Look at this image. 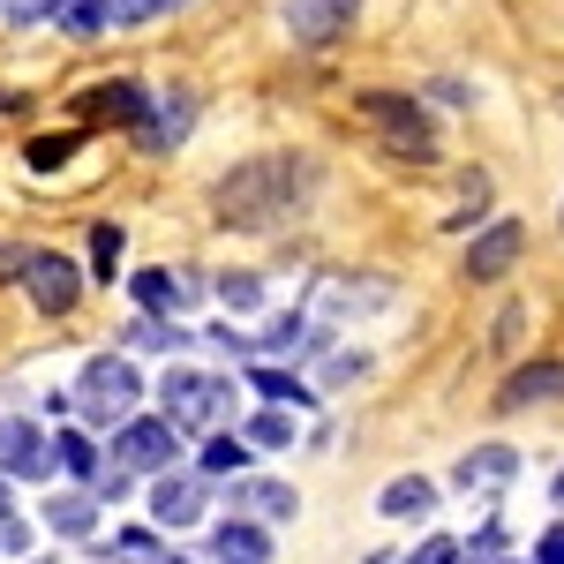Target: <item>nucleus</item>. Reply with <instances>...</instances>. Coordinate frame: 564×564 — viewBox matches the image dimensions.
Listing matches in <instances>:
<instances>
[{"instance_id": "412c9836", "label": "nucleus", "mask_w": 564, "mask_h": 564, "mask_svg": "<svg viewBox=\"0 0 564 564\" xmlns=\"http://www.w3.org/2000/svg\"><path fill=\"white\" fill-rule=\"evenodd\" d=\"M121 249H129L121 226H98V234H90V271H98L106 286H113V271H121Z\"/></svg>"}, {"instance_id": "f03ea898", "label": "nucleus", "mask_w": 564, "mask_h": 564, "mask_svg": "<svg viewBox=\"0 0 564 564\" xmlns=\"http://www.w3.org/2000/svg\"><path fill=\"white\" fill-rule=\"evenodd\" d=\"M159 422L174 436H218V422L234 414V384L226 377H204V369H166V384H159Z\"/></svg>"}, {"instance_id": "0eeeda50", "label": "nucleus", "mask_w": 564, "mask_h": 564, "mask_svg": "<svg viewBox=\"0 0 564 564\" xmlns=\"http://www.w3.org/2000/svg\"><path fill=\"white\" fill-rule=\"evenodd\" d=\"M0 475L45 481V475H53V436H45L39 422H15V414H0Z\"/></svg>"}, {"instance_id": "423d86ee", "label": "nucleus", "mask_w": 564, "mask_h": 564, "mask_svg": "<svg viewBox=\"0 0 564 564\" xmlns=\"http://www.w3.org/2000/svg\"><path fill=\"white\" fill-rule=\"evenodd\" d=\"M23 286H31V302L45 308V316H68V308L84 302V271L61 257V249H23V271H15Z\"/></svg>"}, {"instance_id": "6e6552de", "label": "nucleus", "mask_w": 564, "mask_h": 564, "mask_svg": "<svg viewBox=\"0 0 564 564\" xmlns=\"http://www.w3.org/2000/svg\"><path fill=\"white\" fill-rule=\"evenodd\" d=\"M354 15H361V0H286V31H294V45H332V39H347Z\"/></svg>"}, {"instance_id": "aec40b11", "label": "nucleus", "mask_w": 564, "mask_h": 564, "mask_svg": "<svg viewBox=\"0 0 564 564\" xmlns=\"http://www.w3.org/2000/svg\"><path fill=\"white\" fill-rule=\"evenodd\" d=\"M53 467H68L76 481H98V444L76 436V430H61V436H53Z\"/></svg>"}, {"instance_id": "c85d7f7f", "label": "nucleus", "mask_w": 564, "mask_h": 564, "mask_svg": "<svg viewBox=\"0 0 564 564\" xmlns=\"http://www.w3.org/2000/svg\"><path fill=\"white\" fill-rule=\"evenodd\" d=\"M31 534H23V520H15V497L0 489V550H23Z\"/></svg>"}, {"instance_id": "a878e982", "label": "nucleus", "mask_w": 564, "mask_h": 564, "mask_svg": "<svg viewBox=\"0 0 564 564\" xmlns=\"http://www.w3.org/2000/svg\"><path fill=\"white\" fill-rule=\"evenodd\" d=\"M406 564H467V550H459L452 534H430V542H422V550H414Z\"/></svg>"}, {"instance_id": "2eb2a0df", "label": "nucleus", "mask_w": 564, "mask_h": 564, "mask_svg": "<svg viewBox=\"0 0 564 564\" xmlns=\"http://www.w3.org/2000/svg\"><path fill=\"white\" fill-rule=\"evenodd\" d=\"M129 294L151 316H166V308H188V294H196V279H181V271H135L129 279Z\"/></svg>"}, {"instance_id": "f3484780", "label": "nucleus", "mask_w": 564, "mask_h": 564, "mask_svg": "<svg viewBox=\"0 0 564 564\" xmlns=\"http://www.w3.org/2000/svg\"><path fill=\"white\" fill-rule=\"evenodd\" d=\"M377 512H384V520H422V512H436V481H422V475H399V481H384Z\"/></svg>"}, {"instance_id": "9d476101", "label": "nucleus", "mask_w": 564, "mask_h": 564, "mask_svg": "<svg viewBox=\"0 0 564 564\" xmlns=\"http://www.w3.org/2000/svg\"><path fill=\"white\" fill-rule=\"evenodd\" d=\"M204 505H212L204 475H159V489H151V520L159 527H196Z\"/></svg>"}, {"instance_id": "dca6fc26", "label": "nucleus", "mask_w": 564, "mask_h": 564, "mask_svg": "<svg viewBox=\"0 0 564 564\" xmlns=\"http://www.w3.org/2000/svg\"><path fill=\"white\" fill-rule=\"evenodd\" d=\"M534 399H564V361H527L505 384V406H534Z\"/></svg>"}, {"instance_id": "f257e3e1", "label": "nucleus", "mask_w": 564, "mask_h": 564, "mask_svg": "<svg viewBox=\"0 0 564 564\" xmlns=\"http://www.w3.org/2000/svg\"><path fill=\"white\" fill-rule=\"evenodd\" d=\"M316 196V159L308 151H263L241 159L234 174H218L212 204L226 226H279V218H302Z\"/></svg>"}, {"instance_id": "bb28decb", "label": "nucleus", "mask_w": 564, "mask_h": 564, "mask_svg": "<svg viewBox=\"0 0 564 564\" xmlns=\"http://www.w3.org/2000/svg\"><path fill=\"white\" fill-rule=\"evenodd\" d=\"M68 151H76V135H39V143H31V166H61V159H68Z\"/></svg>"}, {"instance_id": "c756f323", "label": "nucleus", "mask_w": 564, "mask_h": 564, "mask_svg": "<svg viewBox=\"0 0 564 564\" xmlns=\"http://www.w3.org/2000/svg\"><path fill=\"white\" fill-rule=\"evenodd\" d=\"M534 564H564V527H550V534L534 542Z\"/></svg>"}, {"instance_id": "6ab92c4d", "label": "nucleus", "mask_w": 564, "mask_h": 564, "mask_svg": "<svg viewBox=\"0 0 564 564\" xmlns=\"http://www.w3.org/2000/svg\"><path fill=\"white\" fill-rule=\"evenodd\" d=\"M45 8H53V23H61V31H76V39H98V31L113 23V15H106V0H45Z\"/></svg>"}, {"instance_id": "9b49d317", "label": "nucleus", "mask_w": 564, "mask_h": 564, "mask_svg": "<svg viewBox=\"0 0 564 564\" xmlns=\"http://www.w3.org/2000/svg\"><path fill=\"white\" fill-rule=\"evenodd\" d=\"M234 512H249V520H294V489L271 475H234Z\"/></svg>"}, {"instance_id": "ddd939ff", "label": "nucleus", "mask_w": 564, "mask_h": 564, "mask_svg": "<svg viewBox=\"0 0 564 564\" xmlns=\"http://www.w3.org/2000/svg\"><path fill=\"white\" fill-rule=\"evenodd\" d=\"M520 475V452L512 444H481L459 459V489H505V481Z\"/></svg>"}, {"instance_id": "f8f14e48", "label": "nucleus", "mask_w": 564, "mask_h": 564, "mask_svg": "<svg viewBox=\"0 0 564 564\" xmlns=\"http://www.w3.org/2000/svg\"><path fill=\"white\" fill-rule=\"evenodd\" d=\"M84 106H90V113H106V121H121V129H135V135L151 129V98H143V84H98Z\"/></svg>"}, {"instance_id": "20e7f679", "label": "nucleus", "mask_w": 564, "mask_h": 564, "mask_svg": "<svg viewBox=\"0 0 564 564\" xmlns=\"http://www.w3.org/2000/svg\"><path fill=\"white\" fill-rule=\"evenodd\" d=\"M354 106H361V121L384 129V143L399 159H436V129H430V113H422L414 98H399V90H361Z\"/></svg>"}, {"instance_id": "7c9ffc66", "label": "nucleus", "mask_w": 564, "mask_h": 564, "mask_svg": "<svg viewBox=\"0 0 564 564\" xmlns=\"http://www.w3.org/2000/svg\"><path fill=\"white\" fill-rule=\"evenodd\" d=\"M166 8H181V0H151V15H166Z\"/></svg>"}, {"instance_id": "393cba45", "label": "nucleus", "mask_w": 564, "mask_h": 564, "mask_svg": "<svg viewBox=\"0 0 564 564\" xmlns=\"http://www.w3.org/2000/svg\"><path fill=\"white\" fill-rule=\"evenodd\" d=\"M249 444H294V414H279V406L257 414V422H249Z\"/></svg>"}, {"instance_id": "5701e85b", "label": "nucleus", "mask_w": 564, "mask_h": 564, "mask_svg": "<svg viewBox=\"0 0 564 564\" xmlns=\"http://www.w3.org/2000/svg\"><path fill=\"white\" fill-rule=\"evenodd\" d=\"M257 391L271 399V406H308V391L286 377V369H257Z\"/></svg>"}, {"instance_id": "2f4dec72", "label": "nucleus", "mask_w": 564, "mask_h": 564, "mask_svg": "<svg viewBox=\"0 0 564 564\" xmlns=\"http://www.w3.org/2000/svg\"><path fill=\"white\" fill-rule=\"evenodd\" d=\"M550 497H557V505H564V475H557V489H550Z\"/></svg>"}, {"instance_id": "39448f33", "label": "nucleus", "mask_w": 564, "mask_h": 564, "mask_svg": "<svg viewBox=\"0 0 564 564\" xmlns=\"http://www.w3.org/2000/svg\"><path fill=\"white\" fill-rule=\"evenodd\" d=\"M174 459H181V436L159 422V414H129L121 430H113V459L106 467H121V475H174Z\"/></svg>"}, {"instance_id": "cd10ccee", "label": "nucleus", "mask_w": 564, "mask_h": 564, "mask_svg": "<svg viewBox=\"0 0 564 564\" xmlns=\"http://www.w3.org/2000/svg\"><path fill=\"white\" fill-rule=\"evenodd\" d=\"M129 339H135V347H181V332H174V324H159V316H143Z\"/></svg>"}, {"instance_id": "4468645a", "label": "nucleus", "mask_w": 564, "mask_h": 564, "mask_svg": "<svg viewBox=\"0 0 564 564\" xmlns=\"http://www.w3.org/2000/svg\"><path fill=\"white\" fill-rule=\"evenodd\" d=\"M212 557L218 564H271V534H263L257 520H226L212 534Z\"/></svg>"}, {"instance_id": "b1692460", "label": "nucleus", "mask_w": 564, "mask_h": 564, "mask_svg": "<svg viewBox=\"0 0 564 564\" xmlns=\"http://www.w3.org/2000/svg\"><path fill=\"white\" fill-rule=\"evenodd\" d=\"M218 302H226V308H257V302H263V279H249V271H226V279H218Z\"/></svg>"}, {"instance_id": "4be33fe9", "label": "nucleus", "mask_w": 564, "mask_h": 564, "mask_svg": "<svg viewBox=\"0 0 564 564\" xmlns=\"http://www.w3.org/2000/svg\"><path fill=\"white\" fill-rule=\"evenodd\" d=\"M241 467H249V444L241 436H212L204 444V475H241Z\"/></svg>"}, {"instance_id": "7ed1b4c3", "label": "nucleus", "mask_w": 564, "mask_h": 564, "mask_svg": "<svg viewBox=\"0 0 564 564\" xmlns=\"http://www.w3.org/2000/svg\"><path fill=\"white\" fill-rule=\"evenodd\" d=\"M135 399H143V377H135L129 354H98L84 361V384H76V406H84L98 430H121L135 414Z\"/></svg>"}, {"instance_id": "a211bd4d", "label": "nucleus", "mask_w": 564, "mask_h": 564, "mask_svg": "<svg viewBox=\"0 0 564 564\" xmlns=\"http://www.w3.org/2000/svg\"><path fill=\"white\" fill-rule=\"evenodd\" d=\"M45 527H53V534H90V527H98V497H90V489L45 497Z\"/></svg>"}, {"instance_id": "1a4fd4ad", "label": "nucleus", "mask_w": 564, "mask_h": 564, "mask_svg": "<svg viewBox=\"0 0 564 564\" xmlns=\"http://www.w3.org/2000/svg\"><path fill=\"white\" fill-rule=\"evenodd\" d=\"M520 249H527V226L520 218H497L489 234H475V249H467V279H475V286L505 279V271L520 263Z\"/></svg>"}]
</instances>
